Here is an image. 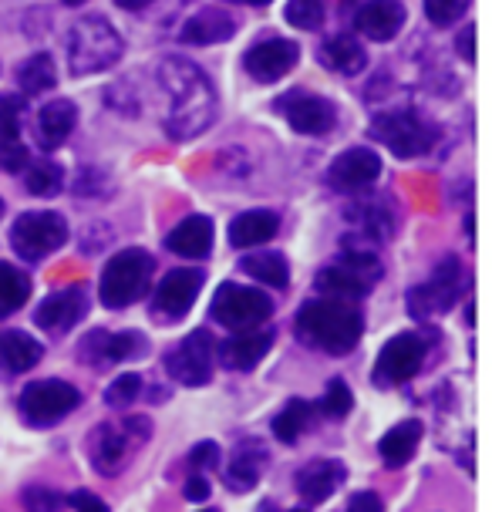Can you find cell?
<instances>
[{"instance_id": "9c48e42d", "label": "cell", "mask_w": 492, "mask_h": 512, "mask_svg": "<svg viewBox=\"0 0 492 512\" xmlns=\"http://www.w3.org/2000/svg\"><path fill=\"white\" fill-rule=\"evenodd\" d=\"M273 300L263 290L240 287V283H223L213 297V317L230 331H253L263 320H270Z\"/></svg>"}, {"instance_id": "83f0119b", "label": "cell", "mask_w": 492, "mask_h": 512, "mask_svg": "<svg viewBox=\"0 0 492 512\" xmlns=\"http://www.w3.org/2000/svg\"><path fill=\"white\" fill-rule=\"evenodd\" d=\"M317 283V290H321L324 297H331V300H358L364 294H371V287L375 283L371 280H364L361 273H354L351 267H344V263H334V267H324L321 273L314 277Z\"/></svg>"}, {"instance_id": "d6986e66", "label": "cell", "mask_w": 492, "mask_h": 512, "mask_svg": "<svg viewBox=\"0 0 492 512\" xmlns=\"http://www.w3.org/2000/svg\"><path fill=\"white\" fill-rule=\"evenodd\" d=\"M405 24V4L402 0H368L354 17L358 34L368 41H391Z\"/></svg>"}, {"instance_id": "11a10c76", "label": "cell", "mask_w": 492, "mask_h": 512, "mask_svg": "<svg viewBox=\"0 0 492 512\" xmlns=\"http://www.w3.org/2000/svg\"><path fill=\"white\" fill-rule=\"evenodd\" d=\"M206 512H213V509H206Z\"/></svg>"}, {"instance_id": "836d02e7", "label": "cell", "mask_w": 492, "mask_h": 512, "mask_svg": "<svg viewBox=\"0 0 492 512\" xmlns=\"http://www.w3.org/2000/svg\"><path fill=\"white\" fill-rule=\"evenodd\" d=\"M311 415H314V405L311 401H304V398H294V401H287L284 411H280L277 418H273V435L280 438V442H287V445H294L300 435L311 428Z\"/></svg>"}, {"instance_id": "8d00e7d4", "label": "cell", "mask_w": 492, "mask_h": 512, "mask_svg": "<svg viewBox=\"0 0 492 512\" xmlns=\"http://www.w3.org/2000/svg\"><path fill=\"white\" fill-rule=\"evenodd\" d=\"M284 14L297 31H317V27H324L327 7L324 0H290Z\"/></svg>"}, {"instance_id": "8fae6325", "label": "cell", "mask_w": 492, "mask_h": 512, "mask_svg": "<svg viewBox=\"0 0 492 512\" xmlns=\"http://www.w3.org/2000/svg\"><path fill=\"white\" fill-rule=\"evenodd\" d=\"M213 354H216V344L209 331H193L189 337L166 351V371L169 378H176L179 384L186 388H199V384H209L213 381Z\"/></svg>"}, {"instance_id": "ac0fdd59", "label": "cell", "mask_w": 492, "mask_h": 512, "mask_svg": "<svg viewBox=\"0 0 492 512\" xmlns=\"http://www.w3.org/2000/svg\"><path fill=\"white\" fill-rule=\"evenodd\" d=\"M381 176V159L371 149H348L341 152L327 169V182L341 192H361Z\"/></svg>"}, {"instance_id": "7dc6e473", "label": "cell", "mask_w": 492, "mask_h": 512, "mask_svg": "<svg viewBox=\"0 0 492 512\" xmlns=\"http://www.w3.org/2000/svg\"><path fill=\"white\" fill-rule=\"evenodd\" d=\"M68 502H71V506H75V512H108L105 502L98 499L95 492H85V489L75 492V496H71Z\"/></svg>"}, {"instance_id": "f35d334b", "label": "cell", "mask_w": 492, "mask_h": 512, "mask_svg": "<svg viewBox=\"0 0 492 512\" xmlns=\"http://www.w3.org/2000/svg\"><path fill=\"white\" fill-rule=\"evenodd\" d=\"M354 408V395L348 388V381L344 378H331L327 381V391H324V401H321V411L327 418H344L351 415Z\"/></svg>"}, {"instance_id": "816d5d0a", "label": "cell", "mask_w": 492, "mask_h": 512, "mask_svg": "<svg viewBox=\"0 0 492 512\" xmlns=\"http://www.w3.org/2000/svg\"><path fill=\"white\" fill-rule=\"evenodd\" d=\"M68 7H78V4H88V0H65Z\"/></svg>"}, {"instance_id": "44dd1931", "label": "cell", "mask_w": 492, "mask_h": 512, "mask_svg": "<svg viewBox=\"0 0 492 512\" xmlns=\"http://www.w3.org/2000/svg\"><path fill=\"white\" fill-rule=\"evenodd\" d=\"M236 34V17L220 11V7H203L182 24L179 38L196 48H209V44H223Z\"/></svg>"}, {"instance_id": "60d3db41", "label": "cell", "mask_w": 492, "mask_h": 512, "mask_svg": "<svg viewBox=\"0 0 492 512\" xmlns=\"http://www.w3.org/2000/svg\"><path fill=\"white\" fill-rule=\"evenodd\" d=\"M472 0H425V14L435 27H449L469 11Z\"/></svg>"}, {"instance_id": "5b68a950", "label": "cell", "mask_w": 492, "mask_h": 512, "mask_svg": "<svg viewBox=\"0 0 492 512\" xmlns=\"http://www.w3.org/2000/svg\"><path fill=\"white\" fill-rule=\"evenodd\" d=\"M152 270H156V260H152L145 250H139V246L115 253L112 260L105 263L102 283H98L102 304L112 310H122V307L135 304V300H142L152 283Z\"/></svg>"}, {"instance_id": "5bb4252c", "label": "cell", "mask_w": 492, "mask_h": 512, "mask_svg": "<svg viewBox=\"0 0 492 512\" xmlns=\"http://www.w3.org/2000/svg\"><path fill=\"white\" fill-rule=\"evenodd\" d=\"M297 58H300V48L294 41L287 38H267L260 44H253L250 51H246V71H250L253 81H260V85H273V81L287 78L290 71L297 68Z\"/></svg>"}, {"instance_id": "4fadbf2b", "label": "cell", "mask_w": 492, "mask_h": 512, "mask_svg": "<svg viewBox=\"0 0 492 512\" xmlns=\"http://www.w3.org/2000/svg\"><path fill=\"white\" fill-rule=\"evenodd\" d=\"M280 115L287 118L290 128L300 135H327L337 125V108L327 98L314 91H287L273 102Z\"/></svg>"}, {"instance_id": "6da1fadb", "label": "cell", "mask_w": 492, "mask_h": 512, "mask_svg": "<svg viewBox=\"0 0 492 512\" xmlns=\"http://www.w3.org/2000/svg\"><path fill=\"white\" fill-rule=\"evenodd\" d=\"M159 81L169 91V112H166V132L169 139L186 142L203 135L213 125L216 115V91L203 71L186 58H166L159 64Z\"/></svg>"}, {"instance_id": "7402d4cb", "label": "cell", "mask_w": 492, "mask_h": 512, "mask_svg": "<svg viewBox=\"0 0 492 512\" xmlns=\"http://www.w3.org/2000/svg\"><path fill=\"white\" fill-rule=\"evenodd\" d=\"M344 479H348V469H344V462H337V459H314V462H307L304 469H300L297 492L307 502H314V506H317V502L331 499V492L341 489Z\"/></svg>"}, {"instance_id": "277c9868", "label": "cell", "mask_w": 492, "mask_h": 512, "mask_svg": "<svg viewBox=\"0 0 492 512\" xmlns=\"http://www.w3.org/2000/svg\"><path fill=\"white\" fill-rule=\"evenodd\" d=\"M122 54H125L122 34L105 17H81L68 31V68L78 78L115 68Z\"/></svg>"}, {"instance_id": "4316f807", "label": "cell", "mask_w": 492, "mask_h": 512, "mask_svg": "<svg viewBox=\"0 0 492 512\" xmlns=\"http://www.w3.org/2000/svg\"><path fill=\"white\" fill-rule=\"evenodd\" d=\"M317 58L327 71H337V75H361L364 64H368V54H364L361 41L351 38V34H337V38H327L317 51Z\"/></svg>"}, {"instance_id": "7c38bea8", "label": "cell", "mask_w": 492, "mask_h": 512, "mask_svg": "<svg viewBox=\"0 0 492 512\" xmlns=\"http://www.w3.org/2000/svg\"><path fill=\"white\" fill-rule=\"evenodd\" d=\"M425 364V341L418 334H398L381 347L375 364L378 388H395V384L412 381Z\"/></svg>"}, {"instance_id": "f1b7e54d", "label": "cell", "mask_w": 492, "mask_h": 512, "mask_svg": "<svg viewBox=\"0 0 492 512\" xmlns=\"http://www.w3.org/2000/svg\"><path fill=\"white\" fill-rule=\"evenodd\" d=\"M44 358V347L24 331H0V364L11 374L31 371Z\"/></svg>"}, {"instance_id": "f6af8a7d", "label": "cell", "mask_w": 492, "mask_h": 512, "mask_svg": "<svg viewBox=\"0 0 492 512\" xmlns=\"http://www.w3.org/2000/svg\"><path fill=\"white\" fill-rule=\"evenodd\" d=\"M455 51H459V58H466L469 64H476V24H469L466 31L455 38Z\"/></svg>"}, {"instance_id": "d6a6232c", "label": "cell", "mask_w": 492, "mask_h": 512, "mask_svg": "<svg viewBox=\"0 0 492 512\" xmlns=\"http://www.w3.org/2000/svg\"><path fill=\"white\" fill-rule=\"evenodd\" d=\"M31 297V280L14 263H0V317L17 314Z\"/></svg>"}, {"instance_id": "30bf717a", "label": "cell", "mask_w": 492, "mask_h": 512, "mask_svg": "<svg viewBox=\"0 0 492 512\" xmlns=\"http://www.w3.org/2000/svg\"><path fill=\"white\" fill-rule=\"evenodd\" d=\"M459 294H462V263L455 256H445L439 267L432 270V277L418 283L415 290H408V310L415 317H442L445 310L455 307Z\"/></svg>"}, {"instance_id": "ee69618b", "label": "cell", "mask_w": 492, "mask_h": 512, "mask_svg": "<svg viewBox=\"0 0 492 512\" xmlns=\"http://www.w3.org/2000/svg\"><path fill=\"white\" fill-rule=\"evenodd\" d=\"M189 465H193V472H209L220 465V448L216 442H199L193 452H189Z\"/></svg>"}, {"instance_id": "ffe728a7", "label": "cell", "mask_w": 492, "mask_h": 512, "mask_svg": "<svg viewBox=\"0 0 492 512\" xmlns=\"http://www.w3.org/2000/svg\"><path fill=\"white\" fill-rule=\"evenodd\" d=\"M75 125H78L75 102H68V98H54V102L44 105L38 112V118H34V139H38V145L44 152H51V149H58L71 132H75Z\"/></svg>"}, {"instance_id": "e0dca14e", "label": "cell", "mask_w": 492, "mask_h": 512, "mask_svg": "<svg viewBox=\"0 0 492 512\" xmlns=\"http://www.w3.org/2000/svg\"><path fill=\"white\" fill-rule=\"evenodd\" d=\"M145 337L135 331L125 334H108V331H95L88 334V341H81L78 354L85 358L91 368H108V364H122L129 358H139L145 354Z\"/></svg>"}, {"instance_id": "c3c4849f", "label": "cell", "mask_w": 492, "mask_h": 512, "mask_svg": "<svg viewBox=\"0 0 492 512\" xmlns=\"http://www.w3.org/2000/svg\"><path fill=\"white\" fill-rule=\"evenodd\" d=\"M348 512H385V502H381L375 492H358V496H351Z\"/></svg>"}, {"instance_id": "cb8c5ba5", "label": "cell", "mask_w": 492, "mask_h": 512, "mask_svg": "<svg viewBox=\"0 0 492 512\" xmlns=\"http://www.w3.org/2000/svg\"><path fill=\"white\" fill-rule=\"evenodd\" d=\"M263 465H267V448H263V442H257V438L243 442V445H236V452L230 455V462H226L223 482L233 492H250L260 482Z\"/></svg>"}, {"instance_id": "3957f363", "label": "cell", "mask_w": 492, "mask_h": 512, "mask_svg": "<svg viewBox=\"0 0 492 512\" xmlns=\"http://www.w3.org/2000/svg\"><path fill=\"white\" fill-rule=\"evenodd\" d=\"M149 435H152V425L139 415L112 418V422L91 428L85 452L91 465L102 475H118L129 469L132 459L139 455V448L149 442Z\"/></svg>"}, {"instance_id": "484cf974", "label": "cell", "mask_w": 492, "mask_h": 512, "mask_svg": "<svg viewBox=\"0 0 492 512\" xmlns=\"http://www.w3.org/2000/svg\"><path fill=\"white\" fill-rule=\"evenodd\" d=\"M280 230V219L270 209H250V213H240L230 223V243L240 246V250H250V246L270 243Z\"/></svg>"}, {"instance_id": "f907efd6", "label": "cell", "mask_w": 492, "mask_h": 512, "mask_svg": "<svg viewBox=\"0 0 492 512\" xmlns=\"http://www.w3.org/2000/svg\"><path fill=\"white\" fill-rule=\"evenodd\" d=\"M243 4H253V7H263V4H270V0H243Z\"/></svg>"}, {"instance_id": "bcb514c9", "label": "cell", "mask_w": 492, "mask_h": 512, "mask_svg": "<svg viewBox=\"0 0 492 512\" xmlns=\"http://www.w3.org/2000/svg\"><path fill=\"white\" fill-rule=\"evenodd\" d=\"M182 492H186V499H189V502H206V499H209V482H206V475H203V472H193V475L186 479V489H182Z\"/></svg>"}, {"instance_id": "d4e9b609", "label": "cell", "mask_w": 492, "mask_h": 512, "mask_svg": "<svg viewBox=\"0 0 492 512\" xmlns=\"http://www.w3.org/2000/svg\"><path fill=\"white\" fill-rule=\"evenodd\" d=\"M166 246L176 256L186 260H203L213 250V219L209 216H186L182 223L166 236Z\"/></svg>"}, {"instance_id": "f5cc1de1", "label": "cell", "mask_w": 492, "mask_h": 512, "mask_svg": "<svg viewBox=\"0 0 492 512\" xmlns=\"http://www.w3.org/2000/svg\"><path fill=\"white\" fill-rule=\"evenodd\" d=\"M0 216H4V199H0Z\"/></svg>"}, {"instance_id": "ba28073f", "label": "cell", "mask_w": 492, "mask_h": 512, "mask_svg": "<svg viewBox=\"0 0 492 512\" xmlns=\"http://www.w3.org/2000/svg\"><path fill=\"white\" fill-rule=\"evenodd\" d=\"M65 243H68V223L61 213L38 209V213H24V216L14 219L11 246H14V253L24 256L27 263L44 260V256L61 250Z\"/></svg>"}, {"instance_id": "4dcf8cb0", "label": "cell", "mask_w": 492, "mask_h": 512, "mask_svg": "<svg viewBox=\"0 0 492 512\" xmlns=\"http://www.w3.org/2000/svg\"><path fill=\"white\" fill-rule=\"evenodd\" d=\"M17 85H21L24 95H41V91H51L58 85V68H54L51 54H31L21 68H17Z\"/></svg>"}, {"instance_id": "b9f144b4", "label": "cell", "mask_w": 492, "mask_h": 512, "mask_svg": "<svg viewBox=\"0 0 492 512\" xmlns=\"http://www.w3.org/2000/svg\"><path fill=\"white\" fill-rule=\"evenodd\" d=\"M61 506H65V499H61L58 492L48 489V486L24 489V509L27 512H58Z\"/></svg>"}, {"instance_id": "2e32d148", "label": "cell", "mask_w": 492, "mask_h": 512, "mask_svg": "<svg viewBox=\"0 0 492 512\" xmlns=\"http://www.w3.org/2000/svg\"><path fill=\"white\" fill-rule=\"evenodd\" d=\"M88 314V290L85 287H65V290H54L38 304L34 310V320H38L41 331L51 334H65L78 320H85Z\"/></svg>"}, {"instance_id": "74e56055", "label": "cell", "mask_w": 492, "mask_h": 512, "mask_svg": "<svg viewBox=\"0 0 492 512\" xmlns=\"http://www.w3.org/2000/svg\"><path fill=\"white\" fill-rule=\"evenodd\" d=\"M142 398V374H118V378L108 384V391H105V401L112 408H129L135 405V401Z\"/></svg>"}, {"instance_id": "8992f818", "label": "cell", "mask_w": 492, "mask_h": 512, "mask_svg": "<svg viewBox=\"0 0 492 512\" xmlns=\"http://www.w3.org/2000/svg\"><path fill=\"white\" fill-rule=\"evenodd\" d=\"M371 135L378 142H385L398 159H418L439 142V128L428 122L425 115H418L415 108H395L371 122Z\"/></svg>"}, {"instance_id": "7a4b0ae2", "label": "cell", "mask_w": 492, "mask_h": 512, "mask_svg": "<svg viewBox=\"0 0 492 512\" xmlns=\"http://www.w3.org/2000/svg\"><path fill=\"white\" fill-rule=\"evenodd\" d=\"M294 331L307 347L324 354H348L358 347L364 334L361 310L348 300H307L294 320Z\"/></svg>"}, {"instance_id": "9a60e30c", "label": "cell", "mask_w": 492, "mask_h": 512, "mask_svg": "<svg viewBox=\"0 0 492 512\" xmlns=\"http://www.w3.org/2000/svg\"><path fill=\"white\" fill-rule=\"evenodd\" d=\"M199 290H203V273L199 270H169V277L159 283L152 310L159 320H182L189 314V307L196 304Z\"/></svg>"}, {"instance_id": "ab89813d", "label": "cell", "mask_w": 492, "mask_h": 512, "mask_svg": "<svg viewBox=\"0 0 492 512\" xmlns=\"http://www.w3.org/2000/svg\"><path fill=\"white\" fill-rule=\"evenodd\" d=\"M24 102L17 95H0V142L21 139Z\"/></svg>"}, {"instance_id": "f546056e", "label": "cell", "mask_w": 492, "mask_h": 512, "mask_svg": "<svg viewBox=\"0 0 492 512\" xmlns=\"http://www.w3.org/2000/svg\"><path fill=\"white\" fill-rule=\"evenodd\" d=\"M422 432L425 428H422V422H415V418H408V422L385 432V438L378 442V452H381V459H385V465L398 469V465H405L408 459H412L418 442H422Z\"/></svg>"}, {"instance_id": "e575fe53", "label": "cell", "mask_w": 492, "mask_h": 512, "mask_svg": "<svg viewBox=\"0 0 492 512\" xmlns=\"http://www.w3.org/2000/svg\"><path fill=\"white\" fill-rule=\"evenodd\" d=\"M351 219H358V230L354 233L371 236V240H388L391 226H395V219L388 216L385 199H368V203H361L358 209H351Z\"/></svg>"}, {"instance_id": "db71d44e", "label": "cell", "mask_w": 492, "mask_h": 512, "mask_svg": "<svg viewBox=\"0 0 492 512\" xmlns=\"http://www.w3.org/2000/svg\"><path fill=\"white\" fill-rule=\"evenodd\" d=\"M290 512H307V509H290Z\"/></svg>"}, {"instance_id": "681fc988", "label": "cell", "mask_w": 492, "mask_h": 512, "mask_svg": "<svg viewBox=\"0 0 492 512\" xmlns=\"http://www.w3.org/2000/svg\"><path fill=\"white\" fill-rule=\"evenodd\" d=\"M118 7H125V11H142V7H149L152 0H115Z\"/></svg>"}, {"instance_id": "603a6c76", "label": "cell", "mask_w": 492, "mask_h": 512, "mask_svg": "<svg viewBox=\"0 0 492 512\" xmlns=\"http://www.w3.org/2000/svg\"><path fill=\"white\" fill-rule=\"evenodd\" d=\"M273 347V331H240L220 344V361L230 371H253Z\"/></svg>"}, {"instance_id": "52a82bcc", "label": "cell", "mask_w": 492, "mask_h": 512, "mask_svg": "<svg viewBox=\"0 0 492 512\" xmlns=\"http://www.w3.org/2000/svg\"><path fill=\"white\" fill-rule=\"evenodd\" d=\"M78 405H81V391L61 378H44V381L27 384L21 391V398H17V408H21L24 422L34 428L58 425L61 418L71 415Z\"/></svg>"}, {"instance_id": "d590c367", "label": "cell", "mask_w": 492, "mask_h": 512, "mask_svg": "<svg viewBox=\"0 0 492 512\" xmlns=\"http://www.w3.org/2000/svg\"><path fill=\"white\" fill-rule=\"evenodd\" d=\"M24 186L27 192H34V196H54V192H61V186H65V169L51 159L31 162V166L24 169Z\"/></svg>"}, {"instance_id": "1f68e13d", "label": "cell", "mask_w": 492, "mask_h": 512, "mask_svg": "<svg viewBox=\"0 0 492 512\" xmlns=\"http://www.w3.org/2000/svg\"><path fill=\"white\" fill-rule=\"evenodd\" d=\"M240 270L250 273L257 283H267L273 290H287L290 283V267L280 253H257V256H243Z\"/></svg>"}, {"instance_id": "7bdbcfd3", "label": "cell", "mask_w": 492, "mask_h": 512, "mask_svg": "<svg viewBox=\"0 0 492 512\" xmlns=\"http://www.w3.org/2000/svg\"><path fill=\"white\" fill-rule=\"evenodd\" d=\"M31 166V152L21 139H11V142H0V169L4 172H24Z\"/></svg>"}]
</instances>
